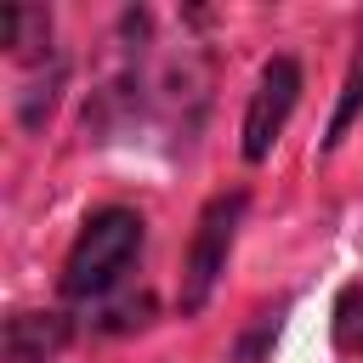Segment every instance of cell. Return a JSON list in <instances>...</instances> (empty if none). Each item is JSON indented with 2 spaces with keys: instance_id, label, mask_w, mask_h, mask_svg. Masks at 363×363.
<instances>
[{
  "instance_id": "obj_1",
  "label": "cell",
  "mask_w": 363,
  "mask_h": 363,
  "mask_svg": "<svg viewBox=\"0 0 363 363\" xmlns=\"http://www.w3.org/2000/svg\"><path fill=\"white\" fill-rule=\"evenodd\" d=\"M136 255H142V216L136 210H96L62 261V295L68 301H102L136 267Z\"/></svg>"
},
{
  "instance_id": "obj_5",
  "label": "cell",
  "mask_w": 363,
  "mask_h": 363,
  "mask_svg": "<svg viewBox=\"0 0 363 363\" xmlns=\"http://www.w3.org/2000/svg\"><path fill=\"white\" fill-rule=\"evenodd\" d=\"M335 340L340 352H363V289H346L335 306Z\"/></svg>"
},
{
  "instance_id": "obj_2",
  "label": "cell",
  "mask_w": 363,
  "mask_h": 363,
  "mask_svg": "<svg viewBox=\"0 0 363 363\" xmlns=\"http://www.w3.org/2000/svg\"><path fill=\"white\" fill-rule=\"evenodd\" d=\"M238 216H244V193H221L204 204L199 216V233L187 244V267H182V312H199L227 267V250H233V233H238Z\"/></svg>"
},
{
  "instance_id": "obj_3",
  "label": "cell",
  "mask_w": 363,
  "mask_h": 363,
  "mask_svg": "<svg viewBox=\"0 0 363 363\" xmlns=\"http://www.w3.org/2000/svg\"><path fill=\"white\" fill-rule=\"evenodd\" d=\"M301 96V68L289 57H272L255 79V96H250V113H244V159H267V147L278 142L289 108Z\"/></svg>"
},
{
  "instance_id": "obj_4",
  "label": "cell",
  "mask_w": 363,
  "mask_h": 363,
  "mask_svg": "<svg viewBox=\"0 0 363 363\" xmlns=\"http://www.w3.org/2000/svg\"><path fill=\"white\" fill-rule=\"evenodd\" d=\"M57 323H45V318H34V312H23V318H11V335H6V352H11V363H34V352H51L57 346Z\"/></svg>"
}]
</instances>
